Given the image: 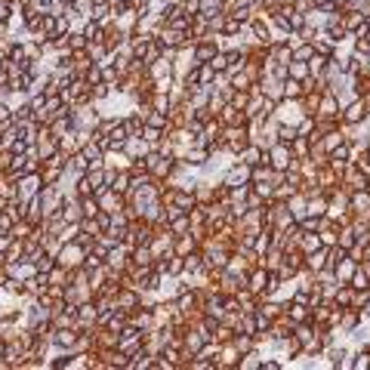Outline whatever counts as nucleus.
<instances>
[{"label": "nucleus", "mask_w": 370, "mask_h": 370, "mask_svg": "<svg viewBox=\"0 0 370 370\" xmlns=\"http://www.w3.org/2000/svg\"><path fill=\"white\" fill-rule=\"evenodd\" d=\"M318 247V238H306V250H315Z\"/></svg>", "instance_id": "2"}, {"label": "nucleus", "mask_w": 370, "mask_h": 370, "mask_svg": "<svg viewBox=\"0 0 370 370\" xmlns=\"http://www.w3.org/2000/svg\"><path fill=\"white\" fill-rule=\"evenodd\" d=\"M361 114H364V111H361V105H352V108H349V118H352V121H358Z\"/></svg>", "instance_id": "1"}]
</instances>
